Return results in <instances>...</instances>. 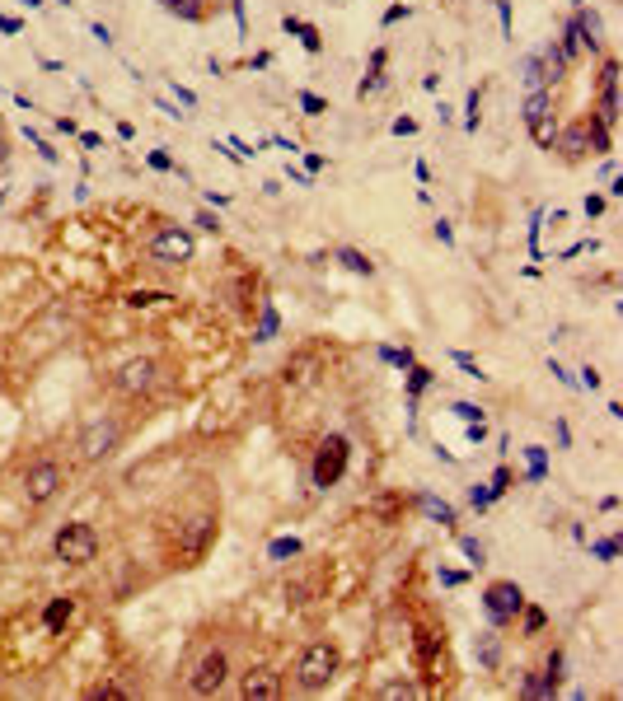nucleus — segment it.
<instances>
[{
  "instance_id": "f257e3e1",
  "label": "nucleus",
  "mask_w": 623,
  "mask_h": 701,
  "mask_svg": "<svg viewBox=\"0 0 623 701\" xmlns=\"http://www.w3.org/2000/svg\"><path fill=\"white\" fill-rule=\"evenodd\" d=\"M347 458H351V445L342 440V435H329L324 445H319V454H314V487H338L342 482V472H347Z\"/></svg>"
},
{
  "instance_id": "f03ea898",
  "label": "nucleus",
  "mask_w": 623,
  "mask_h": 701,
  "mask_svg": "<svg viewBox=\"0 0 623 701\" xmlns=\"http://www.w3.org/2000/svg\"><path fill=\"white\" fill-rule=\"evenodd\" d=\"M52 547H57L61 561H70V566H85V561H94V552H99V533H94L90 523H66Z\"/></svg>"
},
{
  "instance_id": "7ed1b4c3",
  "label": "nucleus",
  "mask_w": 623,
  "mask_h": 701,
  "mask_svg": "<svg viewBox=\"0 0 623 701\" xmlns=\"http://www.w3.org/2000/svg\"><path fill=\"white\" fill-rule=\"evenodd\" d=\"M333 673H338V650H333L329 641H314V646H305V655H300V683L314 692V688H329Z\"/></svg>"
},
{
  "instance_id": "20e7f679",
  "label": "nucleus",
  "mask_w": 623,
  "mask_h": 701,
  "mask_svg": "<svg viewBox=\"0 0 623 701\" xmlns=\"http://www.w3.org/2000/svg\"><path fill=\"white\" fill-rule=\"evenodd\" d=\"M483 608H487V617H492V622H511V617H516V612L525 608V594H521V585H511V580H497V585H492V589L483 594Z\"/></svg>"
},
{
  "instance_id": "39448f33",
  "label": "nucleus",
  "mask_w": 623,
  "mask_h": 701,
  "mask_svg": "<svg viewBox=\"0 0 623 701\" xmlns=\"http://www.w3.org/2000/svg\"><path fill=\"white\" fill-rule=\"evenodd\" d=\"M525 126H530V136L539 145L558 141V126H553V112H548V94L544 89H534L530 99H525Z\"/></svg>"
},
{
  "instance_id": "423d86ee",
  "label": "nucleus",
  "mask_w": 623,
  "mask_h": 701,
  "mask_svg": "<svg viewBox=\"0 0 623 701\" xmlns=\"http://www.w3.org/2000/svg\"><path fill=\"white\" fill-rule=\"evenodd\" d=\"M57 487H61V467L57 463H33V467H28V477H23V496H28L33 505L52 501Z\"/></svg>"
},
{
  "instance_id": "0eeeda50",
  "label": "nucleus",
  "mask_w": 623,
  "mask_h": 701,
  "mask_svg": "<svg viewBox=\"0 0 623 701\" xmlns=\"http://www.w3.org/2000/svg\"><path fill=\"white\" fill-rule=\"evenodd\" d=\"M150 257H155V262H188V257H193V234H188V229H164V234H155Z\"/></svg>"
},
{
  "instance_id": "6e6552de",
  "label": "nucleus",
  "mask_w": 623,
  "mask_h": 701,
  "mask_svg": "<svg viewBox=\"0 0 623 701\" xmlns=\"http://www.w3.org/2000/svg\"><path fill=\"white\" fill-rule=\"evenodd\" d=\"M220 683H225V655L211 650V655L197 664V673H193V692L197 697H211V692H220Z\"/></svg>"
},
{
  "instance_id": "1a4fd4ad",
  "label": "nucleus",
  "mask_w": 623,
  "mask_h": 701,
  "mask_svg": "<svg viewBox=\"0 0 623 701\" xmlns=\"http://www.w3.org/2000/svg\"><path fill=\"white\" fill-rule=\"evenodd\" d=\"M614 117H619V66H605V75H600V122L609 126Z\"/></svg>"
},
{
  "instance_id": "9d476101",
  "label": "nucleus",
  "mask_w": 623,
  "mask_h": 701,
  "mask_svg": "<svg viewBox=\"0 0 623 701\" xmlns=\"http://www.w3.org/2000/svg\"><path fill=\"white\" fill-rule=\"evenodd\" d=\"M113 440H117V430L108 421H94L90 430H85V440H80V454L85 458H103L108 449H113Z\"/></svg>"
},
{
  "instance_id": "9b49d317",
  "label": "nucleus",
  "mask_w": 623,
  "mask_h": 701,
  "mask_svg": "<svg viewBox=\"0 0 623 701\" xmlns=\"http://www.w3.org/2000/svg\"><path fill=\"white\" fill-rule=\"evenodd\" d=\"M239 692H244L249 701H272L282 688H277V673H272V668H253L249 678H244V688H239Z\"/></svg>"
},
{
  "instance_id": "f8f14e48",
  "label": "nucleus",
  "mask_w": 623,
  "mask_h": 701,
  "mask_svg": "<svg viewBox=\"0 0 623 701\" xmlns=\"http://www.w3.org/2000/svg\"><path fill=\"white\" fill-rule=\"evenodd\" d=\"M150 374H155L150 360H132V365H122V374H117V388L122 393H141V388H150Z\"/></svg>"
},
{
  "instance_id": "ddd939ff",
  "label": "nucleus",
  "mask_w": 623,
  "mask_h": 701,
  "mask_svg": "<svg viewBox=\"0 0 623 701\" xmlns=\"http://www.w3.org/2000/svg\"><path fill=\"white\" fill-rule=\"evenodd\" d=\"M282 28H286V33H295L300 43L309 47V52H319V47H324V43H319V28H314V23H305V19H291V14H286Z\"/></svg>"
},
{
  "instance_id": "4468645a",
  "label": "nucleus",
  "mask_w": 623,
  "mask_h": 701,
  "mask_svg": "<svg viewBox=\"0 0 623 701\" xmlns=\"http://www.w3.org/2000/svg\"><path fill=\"white\" fill-rule=\"evenodd\" d=\"M338 262H342L347 271H356V276H371V271H375V262H371L366 253H356V248H342V253H338Z\"/></svg>"
},
{
  "instance_id": "2eb2a0df",
  "label": "nucleus",
  "mask_w": 623,
  "mask_h": 701,
  "mask_svg": "<svg viewBox=\"0 0 623 701\" xmlns=\"http://www.w3.org/2000/svg\"><path fill=\"white\" fill-rule=\"evenodd\" d=\"M277 327H282L277 309H272V304H262V309H258V337H253V342H272V337H277Z\"/></svg>"
},
{
  "instance_id": "dca6fc26",
  "label": "nucleus",
  "mask_w": 623,
  "mask_h": 701,
  "mask_svg": "<svg viewBox=\"0 0 623 701\" xmlns=\"http://www.w3.org/2000/svg\"><path fill=\"white\" fill-rule=\"evenodd\" d=\"M478 659H483L487 668H497V659H501V646H497V636H478Z\"/></svg>"
},
{
  "instance_id": "f3484780",
  "label": "nucleus",
  "mask_w": 623,
  "mask_h": 701,
  "mask_svg": "<svg viewBox=\"0 0 623 701\" xmlns=\"http://www.w3.org/2000/svg\"><path fill=\"white\" fill-rule=\"evenodd\" d=\"M525 463H530V482H539V477L548 472V454H544L539 445H530V449H525Z\"/></svg>"
},
{
  "instance_id": "a211bd4d",
  "label": "nucleus",
  "mask_w": 623,
  "mask_h": 701,
  "mask_svg": "<svg viewBox=\"0 0 623 701\" xmlns=\"http://www.w3.org/2000/svg\"><path fill=\"white\" fill-rule=\"evenodd\" d=\"M544 56H530V61H525V85H530V94L534 89H544Z\"/></svg>"
},
{
  "instance_id": "6ab92c4d",
  "label": "nucleus",
  "mask_w": 623,
  "mask_h": 701,
  "mask_svg": "<svg viewBox=\"0 0 623 701\" xmlns=\"http://www.w3.org/2000/svg\"><path fill=\"white\" fill-rule=\"evenodd\" d=\"M422 510H427L436 523H454V510H450L445 501H431V496H422Z\"/></svg>"
},
{
  "instance_id": "aec40b11",
  "label": "nucleus",
  "mask_w": 623,
  "mask_h": 701,
  "mask_svg": "<svg viewBox=\"0 0 623 701\" xmlns=\"http://www.w3.org/2000/svg\"><path fill=\"white\" fill-rule=\"evenodd\" d=\"M295 552H300V538H277V543L267 547V557L272 561H286V557H295Z\"/></svg>"
},
{
  "instance_id": "412c9836",
  "label": "nucleus",
  "mask_w": 623,
  "mask_h": 701,
  "mask_svg": "<svg viewBox=\"0 0 623 701\" xmlns=\"http://www.w3.org/2000/svg\"><path fill=\"white\" fill-rule=\"evenodd\" d=\"M70 617V599H52L47 603V626H61Z\"/></svg>"
},
{
  "instance_id": "4be33fe9",
  "label": "nucleus",
  "mask_w": 623,
  "mask_h": 701,
  "mask_svg": "<svg viewBox=\"0 0 623 701\" xmlns=\"http://www.w3.org/2000/svg\"><path fill=\"white\" fill-rule=\"evenodd\" d=\"M427 384H431V369H422V365H412V374H408V393H412V398H417V393H422V388H427Z\"/></svg>"
},
{
  "instance_id": "5701e85b",
  "label": "nucleus",
  "mask_w": 623,
  "mask_h": 701,
  "mask_svg": "<svg viewBox=\"0 0 623 701\" xmlns=\"http://www.w3.org/2000/svg\"><path fill=\"white\" fill-rule=\"evenodd\" d=\"M454 416L469 421V425H478V421H483V407H474V402H454Z\"/></svg>"
},
{
  "instance_id": "b1692460",
  "label": "nucleus",
  "mask_w": 623,
  "mask_h": 701,
  "mask_svg": "<svg viewBox=\"0 0 623 701\" xmlns=\"http://www.w3.org/2000/svg\"><path fill=\"white\" fill-rule=\"evenodd\" d=\"M380 356H385L389 365H403V369H412V351H408V346H403V351H394V346H385Z\"/></svg>"
},
{
  "instance_id": "393cba45",
  "label": "nucleus",
  "mask_w": 623,
  "mask_h": 701,
  "mask_svg": "<svg viewBox=\"0 0 623 701\" xmlns=\"http://www.w3.org/2000/svg\"><path fill=\"white\" fill-rule=\"evenodd\" d=\"M300 108H305L309 117H319V112H329V103L319 99V94H309V89H305V94H300Z\"/></svg>"
},
{
  "instance_id": "a878e982",
  "label": "nucleus",
  "mask_w": 623,
  "mask_h": 701,
  "mask_svg": "<svg viewBox=\"0 0 623 701\" xmlns=\"http://www.w3.org/2000/svg\"><path fill=\"white\" fill-rule=\"evenodd\" d=\"M159 300H169V295H155V290H132V295H127V304H159Z\"/></svg>"
},
{
  "instance_id": "bb28decb",
  "label": "nucleus",
  "mask_w": 623,
  "mask_h": 701,
  "mask_svg": "<svg viewBox=\"0 0 623 701\" xmlns=\"http://www.w3.org/2000/svg\"><path fill=\"white\" fill-rule=\"evenodd\" d=\"M492 496H497L492 487H474V491H469V501H474V510H487V505H492Z\"/></svg>"
},
{
  "instance_id": "cd10ccee",
  "label": "nucleus",
  "mask_w": 623,
  "mask_h": 701,
  "mask_svg": "<svg viewBox=\"0 0 623 701\" xmlns=\"http://www.w3.org/2000/svg\"><path fill=\"white\" fill-rule=\"evenodd\" d=\"M590 552H595L600 561H614V557H619V543H614V538H600V543L590 547Z\"/></svg>"
},
{
  "instance_id": "c85d7f7f",
  "label": "nucleus",
  "mask_w": 623,
  "mask_h": 701,
  "mask_svg": "<svg viewBox=\"0 0 623 701\" xmlns=\"http://www.w3.org/2000/svg\"><path fill=\"white\" fill-rule=\"evenodd\" d=\"M459 547H464V557L474 561V566H483V543H478V538H464Z\"/></svg>"
},
{
  "instance_id": "c756f323",
  "label": "nucleus",
  "mask_w": 623,
  "mask_h": 701,
  "mask_svg": "<svg viewBox=\"0 0 623 701\" xmlns=\"http://www.w3.org/2000/svg\"><path fill=\"white\" fill-rule=\"evenodd\" d=\"M469 131H478V89H469V117H464Z\"/></svg>"
},
{
  "instance_id": "7c9ffc66",
  "label": "nucleus",
  "mask_w": 623,
  "mask_h": 701,
  "mask_svg": "<svg viewBox=\"0 0 623 701\" xmlns=\"http://www.w3.org/2000/svg\"><path fill=\"white\" fill-rule=\"evenodd\" d=\"M150 168H159V173H169V168H174V159L164 155V150H150Z\"/></svg>"
},
{
  "instance_id": "2f4dec72",
  "label": "nucleus",
  "mask_w": 623,
  "mask_h": 701,
  "mask_svg": "<svg viewBox=\"0 0 623 701\" xmlns=\"http://www.w3.org/2000/svg\"><path fill=\"white\" fill-rule=\"evenodd\" d=\"M164 10H183L188 19H197V5H193V0H164Z\"/></svg>"
},
{
  "instance_id": "473e14b6",
  "label": "nucleus",
  "mask_w": 623,
  "mask_h": 701,
  "mask_svg": "<svg viewBox=\"0 0 623 701\" xmlns=\"http://www.w3.org/2000/svg\"><path fill=\"white\" fill-rule=\"evenodd\" d=\"M90 697H94V701H103V697H122V688H113V683H103V688H94Z\"/></svg>"
},
{
  "instance_id": "72a5a7b5",
  "label": "nucleus",
  "mask_w": 623,
  "mask_h": 701,
  "mask_svg": "<svg viewBox=\"0 0 623 701\" xmlns=\"http://www.w3.org/2000/svg\"><path fill=\"white\" fill-rule=\"evenodd\" d=\"M412 131H417V122H412V117H398V122H394V136H412Z\"/></svg>"
},
{
  "instance_id": "f704fd0d",
  "label": "nucleus",
  "mask_w": 623,
  "mask_h": 701,
  "mask_svg": "<svg viewBox=\"0 0 623 701\" xmlns=\"http://www.w3.org/2000/svg\"><path fill=\"white\" fill-rule=\"evenodd\" d=\"M511 487V472H506V467H497V477H492V491H497V496H501V491H506Z\"/></svg>"
},
{
  "instance_id": "c9c22d12",
  "label": "nucleus",
  "mask_w": 623,
  "mask_h": 701,
  "mask_svg": "<svg viewBox=\"0 0 623 701\" xmlns=\"http://www.w3.org/2000/svg\"><path fill=\"white\" fill-rule=\"evenodd\" d=\"M525 626H530V631H539V626H544V612L530 608V612H525Z\"/></svg>"
},
{
  "instance_id": "e433bc0d",
  "label": "nucleus",
  "mask_w": 623,
  "mask_h": 701,
  "mask_svg": "<svg viewBox=\"0 0 623 701\" xmlns=\"http://www.w3.org/2000/svg\"><path fill=\"white\" fill-rule=\"evenodd\" d=\"M0 33H19V19H14V14H0Z\"/></svg>"
},
{
  "instance_id": "4c0bfd02",
  "label": "nucleus",
  "mask_w": 623,
  "mask_h": 701,
  "mask_svg": "<svg viewBox=\"0 0 623 701\" xmlns=\"http://www.w3.org/2000/svg\"><path fill=\"white\" fill-rule=\"evenodd\" d=\"M441 585H450V589H454V585H464V575H459V570H441Z\"/></svg>"
},
{
  "instance_id": "58836bf2",
  "label": "nucleus",
  "mask_w": 623,
  "mask_h": 701,
  "mask_svg": "<svg viewBox=\"0 0 623 701\" xmlns=\"http://www.w3.org/2000/svg\"><path fill=\"white\" fill-rule=\"evenodd\" d=\"M454 365H464V369H469V374H474V379H478V365H474V360H469V356H464V351H454Z\"/></svg>"
},
{
  "instance_id": "ea45409f",
  "label": "nucleus",
  "mask_w": 623,
  "mask_h": 701,
  "mask_svg": "<svg viewBox=\"0 0 623 701\" xmlns=\"http://www.w3.org/2000/svg\"><path fill=\"white\" fill-rule=\"evenodd\" d=\"M398 19H408V5H394V10L385 14V23H398Z\"/></svg>"
},
{
  "instance_id": "a19ab883",
  "label": "nucleus",
  "mask_w": 623,
  "mask_h": 701,
  "mask_svg": "<svg viewBox=\"0 0 623 701\" xmlns=\"http://www.w3.org/2000/svg\"><path fill=\"white\" fill-rule=\"evenodd\" d=\"M197 224H202V229H220V220H215L211 211H202V215H197Z\"/></svg>"
},
{
  "instance_id": "79ce46f5",
  "label": "nucleus",
  "mask_w": 623,
  "mask_h": 701,
  "mask_svg": "<svg viewBox=\"0 0 623 701\" xmlns=\"http://www.w3.org/2000/svg\"><path fill=\"white\" fill-rule=\"evenodd\" d=\"M230 10H235V19H239V28H244V0H230Z\"/></svg>"
},
{
  "instance_id": "37998d69",
  "label": "nucleus",
  "mask_w": 623,
  "mask_h": 701,
  "mask_svg": "<svg viewBox=\"0 0 623 701\" xmlns=\"http://www.w3.org/2000/svg\"><path fill=\"white\" fill-rule=\"evenodd\" d=\"M0 164H5V136H0Z\"/></svg>"
},
{
  "instance_id": "c03bdc74",
  "label": "nucleus",
  "mask_w": 623,
  "mask_h": 701,
  "mask_svg": "<svg viewBox=\"0 0 623 701\" xmlns=\"http://www.w3.org/2000/svg\"><path fill=\"white\" fill-rule=\"evenodd\" d=\"M23 5H28V10H33V5H43V0H23Z\"/></svg>"
},
{
  "instance_id": "a18cd8bd",
  "label": "nucleus",
  "mask_w": 623,
  "mask_h": 701,
  "mask_svg": "<svg viewBox=\"0 0 623 701\" xmlns=\"http://www.w3.org/2000/svg\"><path fill=\"white\" fill-rule=\"evenodd\" d=\"M577 5H581V0H577Z\"/></svg>"
}]
</instances>
